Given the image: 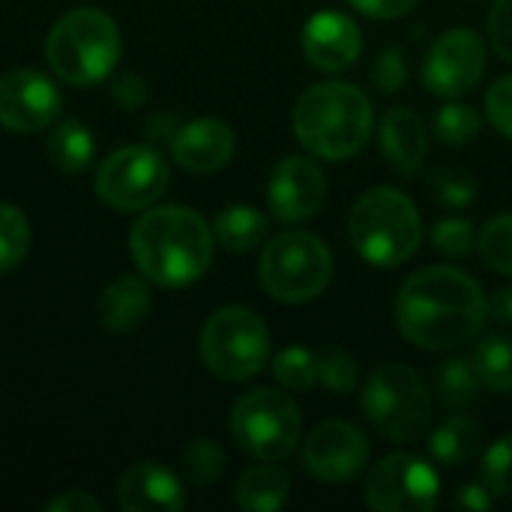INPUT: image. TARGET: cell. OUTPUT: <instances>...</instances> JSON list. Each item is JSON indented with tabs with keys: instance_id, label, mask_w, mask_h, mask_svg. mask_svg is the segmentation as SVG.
Returning a JSON list of instances; mask_svg holds the SVG:
<instances>
[{
	"instance_id": "obj_24",
	"label": "cell",
	"mask_w": 512,
	"mask_h": 512,
	"mask_svg": "<svg viewBox=\"0 0 512 512\" xmlns=\"http://www.w3.org/2000/svg\"><path fill=\"white\" fill-rule=\"evenodd\" d=\"M213 234H216V240L225 249H231V252H249V249H255L267 237V216L261 210H255V207L234 204V207H225L216 216Z\"/></svg>"
},
{
	"instance_id": "obj_33",
	"label": "cell",
	"mask_w": 512,
	"mask_h": 512,
	"mask_svg": "<svg viewBox=\"0 0 512 512\" xmlns=\"http://www.w3.org/2000/svg\"><path fill=\"white\" fill-rule=\"evenodd\" d=\"M483 486L495 498H512V435L498 438L483 456Z\"/></svg>"
},
{
	"instance_id": "obj_12",
	"label": "cell",
	"mask_w": 512,
	"mask_h": 512,
	"mask_svg": "<svg viewBox=\"0 0 512 512\" xmlns=\"http://www.w3.org/2000/svg\"><path fill=\"white\" fill-rule=\"evenodd\" d=\"M486 72V42L471 27H453L435 39L423 60V84L429 93L459 99L471 93Z\"/></svg>"
},
{
	"instance_id": "obj_31",
	"label": "cell",
	"mask_w": 512,
	"mask_h": 512,
	"mask_svg": "<svg viewBox=\"0 0 512 512\" xmlns=\"http://www.w3.org/2000/svg\"><path fill=\"white\" fill-rule=\"evenodd\" d=\"M477 249L492 270L512 276V213H501L483 225L477 237Z\"/></svg>"
},
{
	"instance_id": "obj_7",
	"label": "cell",
	"mask_w": 512,
	"mask_h": 512,
	"mask_svg": "<svg viewBox=\"0 0 512 512\" xmlns=\"http://www.w3.org/2000/svg\"><path fill=\"white\" fill-rule=\"evenodd\" d=\"M369 423L396 444H414L432 423V393L426 381L402 363L381 366L360 393Z\"/></svg>"
},
{
	"instance_id": "obj_20",
	"label": "cell",
	"mask_w": 512,
	"mask_h": 512,
	"mask_svg": "<svg viewBox=\"0 0 512 512\" xmlns=\"http://www.w3.org/2000/svg\"><path fill=\"white\" fill-rule=\"evenodd\" d=\"M150 312V288L138 276H120L114 279L96 306V315L105 330L111 333H129L135 330Z\"/></svg>"
},
{
	"instance_id": "obj_21",
	"label": "cell",
	"mask_w": 512,
	"mask_h": 512,
	"mask_svg": "<svg viewBox=\"0 0 512 512\" xmlns=\"http://www.w3.org/2000/svg\"><path fill=\"white\" fill-rule=\"evenodd\" d=\"M291 495V480L273 462L246 468L237 480V507L246 512H276L285 507Z\"/></svg>"
},
{
	"instance_id": "obj_18",
	"label": "cell",
	"mask_w": 512,
	"mask_h": 512,
	"mask_svg": "<svg viewBox=\"0 0 512 512\" xmlns=\"http://www.w3.org/2000/svg\"><path fill=\"white\" fill-rule=\"evenodd\" d=\"M234 147H237L234 129L216 117H201V120L183 123L171 141L174 159L186 171H195V174H210V171L225 168L234 156Z\"/></svg>"
},
{
	"instance_id": "obj_4",
	"label": "cell",
	"mask_w": 512,
	"mask_h": 512,
	"mask_svg": "<svg viewBox=\"0 0 512 512\" xmlns=\"http://www.w3.org/2000/svg\"><path fill=\"white\" fill-rule=\"evenodd\" d=\"M348 231L363 261L375 267H399L420 249L423 219L405 192L375 186L354 201Z\"/></svg>"
},
{
	"instance_id": "obj_23",
	"label": "cell",
	"mask_w": 512,
	"mask_h": 512,
	"mask_svg": "<svg viewBox=\"0 0 512 512\" xmlns=\"http://www.w3.org/2000/svg\"><path fill=\"white\" fill-rule=\"evenodd\" d=\"M96 153V138L81 120H63L48 135V159L63 174H78L90 165Z\"/></svg>"
},
{
	"instance_id": "obj_5",
	"label": "cell",
	"mask_w": 512,
	"mask_h": 512,
	"mask_svg": "<svg viewBox=\"0 0 512 512\" xmlns=\"http://www.w3.org/2000/svg\"><path fill=\"white\" fill-rule=\"evenodd\" d=\"M45 57L60 81L90 87L96 81H105L117 66L120 27L102 9L78 6L51 27Z\"/></svg>"
},
{
	"instance_id": "obj_43",
	"label": "cell",
	"mask_w": 512,
	"mask_h": 512,
	"mask_svg": "<svg viewBox=\"0 0 512 512\" xmlns=\"http://www.w3.org/2000/svg\"><path fill=\"white\" fill-rule=\"evenodd\" d=\"M489 315L498 321V324H507L512 327V288H501L489 297Z\"/></svg>"
},
{
	"instance_id": "obj_11",
	"label": "cell",
	"mask_w": 512,
	"mask_h": 512,
	"mask_svg": "<svg viewBox=\"0 0 512 512\" xmlns=\"http://www.w3.org/2000/svg\"><path fill=\"white\" fill-rule=\"evenodd\" d=\"M441 498L438 471L417 456L396 453L378 462L366 480V504L378 512H429Z\"/></svg>"
},
{
	"instance_id": "obj_17",
	"label": "cell",
	"mask_w": 512,
	"mask_h": 512,
	"mask_svg": "<svg viewBox=\"0 0 512 512\" xmlns=\"http://www.w3.org/2000/svg\"><path fill=\"white\" fill-rule=\"evenodd\" d=\"M117 501L126 512H180L186 507V492L165 465L135 462L117 483Z\"/></svg>"
},
{
	"instance_id": "obj_2",
	"label": "cell",
	"mask_w": 512,
	"mask_h": 512,
	"mask_svg": "<svg viewBox=\"0 0 512 512\" xmlns=\"http://www.w3.org/2000/svg\"><path fill=\"white\" fill-rule=\"evenodd\" d=\"M213 228L189 207H153L129 234L135 267L162 288L198 282L213 264Z\"/></svg>"
},
{
	"instance_id": "obj_34",
	"label": "cell",
	"mask_w": 512,
	"mask_h": 512,
	"mask_svg": "<svg viewBox=\"0 0 512 512\" xmlns=\"http://www.w3.org/2000/svg\"><path fill=\"white\" fill-rule=\"evenodd\" d=\"M432 189H435L438 201H441L444 207H453V210H465V207H471L474 198H477V180H474L468 171L453 168V165H450V168H441V171L435 174Z\"/></svg>"
},
{
	"instance_id": "obj_39",
	"label": "cell",
	"mask_w": 512,
	"mask_h": 512,
	"mask_svg": "<svg viewBox=\"0 0 512 512\" xmlns=\"http://www.w3.org/2000/svg\"><path fill=\"white\" fill-rule=\"evenodd\" d=\"M354 9H360L363 15L369 18H378V21H393V18H402L408 15L420 0H348Z\"/></svg>"
},
{
	"instance_id": "obj_22",
	"label": "cell",
	"mask_w": 512,
	"mask_h": 512,
	"mask_svg": "<svg viewBox=\"0 0 512 512\" xmlns=\"http://www.w3.org/2000/svg\"><path fill=\"white\" fill-rule=\"evenodd\" d=\"M483 426L465 414H456V417H447L435 432H432V441H429V453L435 462L441 465H450V468H459V465H468L477 459V453L483 450Z\"/></svg>"
},
{
	"instance_id": "obj_6",
	"label": "cell",
	"mask_w": 512,
	"mask_h": 512,
	"mask_svg": "<svg viewBox=\"0 0 512 512\" xmlns=\"http://www.w3.org/2000/svg\"><path fill=\"white\" fill-rule=\"evenodd\" d=\"M333 276V255L327 243L309 231L276 234L258 261V279L264 291L288 306L321 297Z\"/></svg>"
},
{
	"instance_id": "obj_36",
	"label": "cell",
	"mask_w": 512,
	"mask_h": 512,
	"mask_svg": "<svg viewBox=\"0 0 512 512\" xmlns=\"http://www.w3.org/2000/svg\"><path fill=\"white\" fill-rule=\"evenodd\" d=\"M486 114L492 126L512 141V75H501L486 93Z\"/></svg>"
},
{
	"instance_id": "obj_8",
	"label": "cell",
	"mask_w": 512,
	"mask_h": 512,
	"mask_svg": "<svg viewBox=\"0 0 512 512\" xmlns=\"http://www.w3.org/2000/svg\"><path fill=\"white\" fill-rule=\"evenodd\" d=\"M201 360L222 381H249L270 360V330L258 312L225 306L201 330Z\"/></svg>"
},
{
	"instance_id": "obj_3",
	"label": "cell",
	"mask_w": 512,
	"mask_h": 512,
	"mask_svg": "<svg viewBox=\"0 0 512 512\" xmlns=\"http://www.w3.org/2000/svg\"><path fill=\"white\" fill-rule=\"evenodd\" d=\"M375 129L369 96L348 81L312 84L294 105V135L318 159L342 162L357 156Z\"/></svg>"
},
{
	"instance_id": "obj_1",
	"label": "cell",
	"mask_w": 512,
	"mask_h": 512,
	"mask_svg": "<svg viewBox=\"0 0 512 512\" xmlns=\"http://www.w3.org/2000/svg\"><path fill=\"white\" fill-rule=\"evenodd\" d=\"M402 336L426 351H453L474 342L489 318L480 282L456 267H423L396 294Z\"/></svg>"
},
{
	"instance_id": "obj_26",
	"label": "cell",
	"mask_w": 512,
	"mask_h": 512,
	"mask_svg": "<svg viewBox=\"0 0 512 512\" xmlns=\"http://www.w3.org/2000/svg\"><path fill=\"white\" fill-rule=\"evenodd\" d=\"M480 375L468 357H453L438 369V396L447 408H471L480 396Z\"/></svg>"
},
{
	"instance_id": "obj_27",
	"label": "cell",
	"mask_w": 512,
	"mask_h": 512,
	"mask_svg": "<svg viewBox=\"0 0 512 512\" xmlns=\"http://www.w3.org/2000/svg\"><path fill=\"white\" fill-rule=\"evenodd\" d=\"M30 252V222L15 207L0 201V273L15 270Z\"/></svg>"
},
{
	"instance_id": "obj_28",
	"label": "cell",
	"mask_w": 512,
	"mask_h": 512,
	"mask_svg": "<svg viewBox=\"0 0 512 512\" xmlns=\"http://www.w3.org/2000/svg\"><path fill=\"white\" fill-rule=\"evenodd\" d=\"M432 129L438 135V141L450 144V147H459V144H468L480 135L483 129V117L477 108L471 105H462V102H450L444 108L435 111V120H432Z\"/></svg>"
},
{
	"instance_id": "obj_15",
	"label": "cell",
	"mask_w": 512,
	"mask_h": 512,
	"mask_svg": "<svg viewBox=\"0 0 512 512\" xmlns=\"http://www.w3.org/2000/svg\"><path fill=\"white\" fill-rule=\"evenodd\" d=\"M327 198V180L315 159L288 156L276 165L267 183V204L279 222L312 219Z\"/></svg>"
},
{
	"instance_id": "obj_30",
	"label": "cell",
	"mask_w": 512,
	"mask_h": 512,
	"mask_svg": "<svg viewBox=\"0 0 512 512\" xmlns=\"http://www.w3.org/2000/svg\"><path fill=\"white\" fill-rule=\"evenodd\" d=\"M315 366H318V384H324L333 396H348L357 390L360 372H357V360L342 351V348H321L315 354Z\"/></svg>"
},
{
	"instance_id": "obj_25",
	"label": "cell",
	"mask_w": 512,
	"mask_h": 512,
	"mask_svg": "<svg viewBox=\"0 0 512 512\" xmlns=\"http://www.w3.org/2000/svg\"><path fill=\"white\" fill-rule=\"evenodd\" d=\"M471 363L483 387H489L492 393H512V339L507 336L480 339Z\"/></svg>"
},
{
	"instance_id": "obj_29",
	"label": "cell",
	"mask_w": 512,
	"mask_h": 512,
	"mask_svg": "<svg viewBox=\"0 0 512 512\" xmlns=\"http://www.w3.org/2000/svg\"><path fill=\"white\" fill-rule=\"evenodd\" d=\"M273 375L276 381L291 390V393H306L318 384V366H315V354L309 348L291 345L285 351L276 354L273 360Z\"/></svg>"
},
{
	"instance_id": "obj_42",
	"label": "cell",
	"mask_w": 512,
	"mask_h": 512,
	"mask_svg": "<svg viewBox=\"0 0 512 512\" xmlns=\"http://www.w3.org/2000/svg\"><path fill=\"white\" fill-rule=\"evenodd\" d=\"M114 96L120 99V105H126V108H135V105H141L144 102V96H147V90H144V81L138 78V75H120L117 81H114Z\"/></svg>"
},
{
	"instance_id": "obj_35",
	"label": "cell",
	"mask_w": 512,
	"mask_h": 512,
	"mask_svg": "<svg viewBox=\"0 0 512 512\" xmlns=\"http://www.w3.org/2000/svg\"><path fill=\"white\" fill-rule=\"evenodd\" d=\"M432 243L447 258H468L474 252V225L468 219H441L432 228Z\"/></svg>"
},
{
	"instance_id": "obj_40",
	"label": "cell",
	"mask_w": 512,
	"mask_h": 512,
	"mask_svg": "<svg viewBox=\"0 0 512 512\" xmlns=\"http://www.w3.org/2000/svg\"><path fill=\"white\" fill-rule=\"evenodd\" d=\"M492 504H495V495L483 483H468L453 498V507L465 512H486L492 510Z\"/></svg>"
},
{
	"instance_id": "obj_16",
	"label": "cell",
	"mask_w": 512,
	"mask_h": 512,
	"mask_svg": "<svg viewBox=\"0 0 512 512\" xmlns=\"http://www.w3.org/2000/svg\"><path fill=\"white\" fill-rule=\"evenodd\" d=\"M360 27L336 9L312 15L303 27V54L321 72H345L360 57Z\"/></svg>"
},
{
	"instance_id": "obj_14",
	"label": "cell",
	"mask_w": 512,
	"mask_h": 512,
	"mask_svg": "<svg viewBox=\"0 0 512 512\" xmlns=\"http://www.w3.org/2000/svg\"><path fill=\"white\" fill-rule=\"evenodd\" d=\"M63 96L57 84L36 69H12L0 75V126L9 132H39L60 114Z\"/></svg>"
},
{
	"instance_id": "obj_13",
	"label": "cell",
	"mask_w": 512,
	"mask_h": 512,
	"mask_svg": "<svg viewBox=\"0 0 512 512\" xmlns=\"http://www.w3.org/2000/svg\"><path fill=\"white\" fill-rule=\"evenodd\" d=\"M369 438L348 420L321 423L303 444V468L324 483L354 480L369 462Z\"/></svg>"
},
{
	"instance_id": "obj_41",
	"label": "cell",
	"mask_w": 512,
	"mask_h": 512,
	"mask_svg": "<svg viewBox=\"0 0 512 512\" xmlns=\"http://www.w3.org/2000/svg\"><path fill=\"white\" fill-rule=\"evenodd\" d=\"M45 510L48 512H102V504H99L93 495H87V492L75 489V492H66V495H57L54 501H48V504H45Z\"/></svg>"
},
{
	"instance_id": "obj_32",
	"label": "cell",
	"mask_w": 512,
	"mask_h": 512,
	"mask_svg": "<svg viewBox=\"0 0 512 512\" xmlns=\"http://www.w3.org/2000/svg\"><path fill=\"white\" fill-rule=\"evenodd\" d=\"M228 468V456L225 450L210 441V438H198L183 450V471L189 474V480L195 486H210L216 483Z\"/></svg>"
},
{
	"instance_id": "obj_38",
	"label": "cell",
	"mask_w": 512,
	"mask_h": 512,
	"mask_svg": "<svg viewBox=\"0 0 512 512\" xmlns=\"http://www.w3.org/2000/svg\"><path fill=\"white\" fill-rule=\"evenodd\" d=\"M486 27H489V42L492 48L512 63V0H495L489 18H486Z\"/></svg>"
},
{
	"instance_id": "obj_9",
	"label": "cell",
	"mask_w": 512,
	"mask_h": 512,
	"mask_svg": "<svg viewBox=\"0 0 512 512\" xmlns=\"http://www.w3.org/2000/svg\"><path fill=\"white\" fill-rule=\"evenodd\" d=\"M303 414L288 393L258 387L231 408V435L243 453L258 462H282L297 450Z\"/></svg>"
},
{
	"instance_id": "obj_37",
	"label": "cell",
	"mask_w": 512,
	"mask_h": 512,
	"mask_svg": "<svg viewBox=\"0 0 512 512\" xmlns=\"http://www.w3.org/2000/svg\"><path fill=\"white\" fill-rule=\"evenodd\" d=\"M375 81L384 93H396L405 87L408 81V60H405V51L399 45L393 48H384L381 57L375 60Z\"/></svg>"
},
{
	"instance_id": "obj_10",
	"label": "cell",
	"mask_w": 512,
	"mask_h": 512,
	"mask_svg": "<svg viewBox=\"0 0 512 512\" xmlns=\"http://www.w3.org/2000/svg\"><path fill=\"white\" fill-rule=\"evenodd\" d=\"M168 189V165L153 147L114 150L96 171V192L114 210H144Z\"/></svg>"
},
{
	"instance_id": "obj_19",
	"label": "cell",
	"mask_w": 512,
	"mask_h": 512,
	"mask_svg": "<svg viewBox=\"0 0 512 512\" xmlns=\"http://www.w3.org/2000/svg\"><path fill=\"white\" fill-rule=\"evenodd\" d=\"M381 150L387 156V162L402 174L411 177L423 168L426 156H429V135L423 120L411 111V108H393L384 114L381 120V132H378Z\"/></svg>"
}]
</instances>
